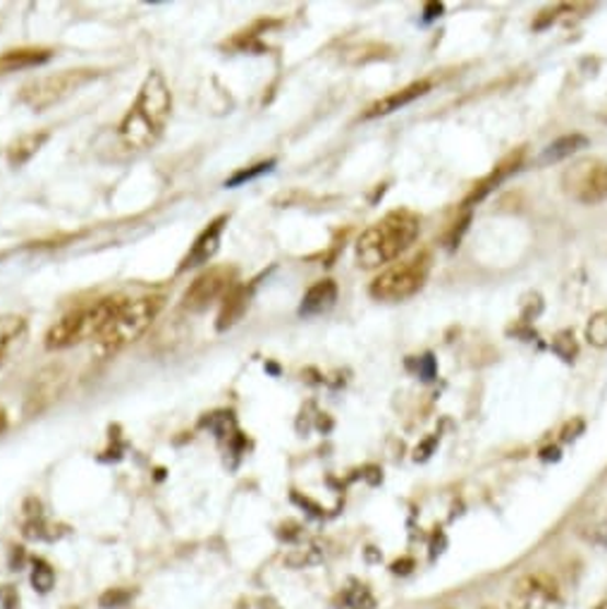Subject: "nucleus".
<instances>
[{"label": "nucleus", "instance_id": "1", "mask_svg": "<svg viewBox=\"0 0 607 609\" xmlns=\"http://www.w3.org/2000/svg\"><path fill=\"white\" fill-rule=\"evenodd\" d=\"M173 111V94L161 72H151L139 89V96L121 123V139L129 151L151 149L161 139Z\"/></svg>", "mask_w": 607, "mask_h": 609}, {"label": "nucleus", "instance_id": "2", "mask_svg": "<svg viewBox=\"0 0 607 609\" xmlns=\"http://www.w3.org/2000/svg\"><path fill=\"white\" fill-rule=\"evenodd\" d=\"M421 232V218L409 208L390 210L368 228L356 242V263L362 268H380L400 258L416 242Z\"/></svg>", "mask_w": 607, "mask_h": 609}, {"label": "nucleus", "instance_id": "3", "mask_svg": "<svg viewBox=\"0 0 607 609\" xmlns=\"http://www.w3.org/2000/svg\"><path fill=\"white\" fill-rule=\"evenodd\" d=\"M163 309V297H139V299H121L111 315L108 325L96 340L101 354H115L125 349L127 344L137 342Z\"/></svg>", "mask_w": 607, "mask_h": 609}, {"label": "nucleus", "instance_id": "4", "mask_svg": "<svg viewBox=\"0 0 607 609\" xmlns=\"http://www.w3.org/2000/svg\"><path fill=\"white\" fill-rule=\"evenodd\" d=\"M117 301H121V297L101 299L96 303H89V307L62 315L60 321L46 333V349L50 352L70 349L87 340H99L103 328L111 321Z\"/></svg>", "mask_w": 607, "mask_h": 609}, {"label": "nucleus", "instance_id": "5", "mask_svg": "<svg viewBox=\"0 0 607 609\" xmlns=\"http://www.w3.org/2000/svg\"><path fill=\"white\" fill-rule=\"evenodd\" d=\"M431 271V254L419 251L394 266L382 271L371 283V297L378 301H404L424 287Z\"/></svg>", "mask_w": 607, "mask_h": 609}, {"label": "nucleus", "instance_id": "6", "mask_svg": "<svg viewBox=\"0 0 607 609\" xmlns=\"http://www.w3.org/2000/svg\"><path fill=\"white\" fill-rule=\"evenodd\" d=\"M562 189L576 204L596 206L607 198V163L600 158H584L562 172Z\"/></svg>", "mask_w": 607, "mask_h": 609}, {"label": "nucleus", "instance_id": "7", "mask_svg": "<svg viewBox=\"0 0 607 609\" xmlns=\"http://www.w3.org/2000/svg\"><path fill=\"white\" fill-rule=\"evenodd\" d=\"M94 77V70H65L58 74L42 77L22 89V103H26L34 111H44L48 105L75 94L77 89H82Z\"/></svg>", "mask_w": 607, "mask_h": 609}, {"label": "nucleus", "instance_id": "8", "mask_svg": "<svg viewBox=\"0 0 607 609\" xmlns=\"http://www.w3.org/2000/svg\"><path fill=\"white\" fill-rule=\"evenodd\" d=\"M509 609H562V595L556 578L543 572L522 576L512 588Z\"/></svg>", "mask_w": 607, "mask_h": 609}, {"label": "nucleus", "instance_id": "9", "mask_svg": "<svg viewBox=\"0 0 607 609\" xmlns=\"http://www.w3.org/2000/svg\"><path fill=\"white\" fill-rule=\"evenodd\" d=\"M230 287H232V271L230 268H222V266L210 268V271H206V273L196 277L192 287L187 289V292H184L182 309L184 311H204L216 299L226 297Z\"/></svg>", "mask_w": 607, "mask_h": 609}, {"label": "nucleus", "instance_id": "10", "mask_svg": "<svg viewBox=\"0 0 607 609\" xmlns=\"http://www.w3.org/2000/svg\"><path fill=\"white\" fill-rule=\"evenodd\" d=\"M226 222H228V218H226V216H220V218H216L214 222H210L208 228H206L199 237H196V242L192 244L190 254L184 256V261H182L180 273H182V271H190V268L206 266V263L216 256V251H218V246H220L222 230H226Z\"/></svg>", "mask_w": 607, "mask_h": 609}, {"label": "nucleus", "instance_id": "11", "mask_svg": "<svg viewBox=\"0 0 607 609\" xmlns=\"http://www.w3.org/2000/svg\"><path fill=\"white\" fill-rule=\"evenodd\" d=\"M30 325L22 315H0V370L26 347Z\"/></svg>", "mask_w": 607, "mask_h": 609}, {"label": "nucleus", "instance_id": "12", "mask_svg": "<svg viewBox=\"0 0 607 609\" xmlns=\"http://www.w3.org/2000/svg\"><path fill=\"white\" fill-rule=\"evenodd\" d=\"M428 89H431V82H426V79H421V82H414V84H409V87H404L400 91H394V94H390V96L368 105L366 113H364V120H374V117L390 115L394 111H400V108H404V105H409L412 101L428 94Z\"/></svg>", "mask_w": 607, "mask_h": 609}, {"label": "nucleus", "instance_id": "13", "mask_svg": "<svg viewBox=\"0 0 607 609\" xmlns=\"http://www.w3.org/2000/svg\"><path fill=\"white\" fill-rule=\"evenodd\" d=\"M335 301H337V285L333 280H321L307 289V295L301 299L299 315L311 318V315L328 313L335 307Z\"/></svg>", "mask_w": 607, "mask_h": 609}, {"label": "nucleus", "instance_id": "14", "mask_svg": "<svg viewBox=\"0 0 607 609\" xmlns=\"http://www.w3.org/2000/svg\"><path fill=\"white\" fill-rule=\"evenodd\" d=\"M586 147H588V139L584 135H579V131H574V135H564L552 143H548L543 153L538 156V163L540 165H552V163L566 161V158H572L574 153H579Z\"/></svg>", "mask_w": 607, "mask_h": 609}, {"label": "nucleus", "instance_id": "15", "mask_svg": "<svg viewBox=\"0 0 607 609\" xmlns=\"http://www.w3.org/2000/svg\"><path fill=\"white\" fill-rule=\"evenodd\" d=\"M247 307H249V289L242 285H232L228 289V295L222 297V307L218 313V330L232 328L244 315Z\"/></svg>", "mask_w": 607, "mask_h": 609}, {"label": "nucleus", "instance_id": "16", "mask_svg": "<svg viewBox=\"0 0 607 609\" xmlns=\"http://www.w3.org/2000/svg\"><path fill=\"white\" fill-rule=\"evenodd\" d=\"M50 58L48 50H36V48H22V50H8L5 56H0V74L15 72L22 68H34Z\"/></svg>", "mask_w": 607, "mask_h": 609}, {"label": "nucleus", "instance_id": "17", "mask_svg": "<svg viewBox=\"0 0 607 609\" xmlns=\"http://www.w3.org/2000/svg\"><path fill=\"white\" fill-rule=\"evenodd\" d=\"M48 141V131H34V135H24L20 137L15 143H12L10 151H8V161L10 165H24L26 161H30L32 156L38 153V149L44 147V143Z\"/></svg>", "mask_w": 607, "mask_h": 609}, {"label": "nucleus", "instance_id": "18", "mask_svg": "<svg viewBox=\"0 0 607 609\" xmlns=\"http://www.w3.org/2000/svg\"><path fill=\"white\" fill-rule=\"evenodd\" d=\"M340 605H342L340 609H374L376 600L366 586H352L342 593Z\"/></svg>", "mask_w": 607, "mask_h": 609}, {"label": "nucleus", "instance_id": "19", "mask_svg": "<svg viewBox=\"0 0 607 609\" xmlns=\"http://www.w3.org/2000/svg\"><path fill=\"white\" fill-rule=\"evenodd\" d=\"M586 337L596 347H607V313H596L586 328Z\"/></svg>", "mask_w": 607, "mask_h": 609}, {"label": "nucleus", "instance_id": "20", "mask_svg": "<svg viewBox=\"0 0 607 609\" xmlns=\"http://www.w3.org/2000/svg\"><path fill=\"white\" fill-rule=\"evenodd\" d=\"M53 581H56V576H53L50 572V566L44 564V562H38L34 566V574H32V584L36 590H42V593H48L53 588Z\"/></svg>", "mask_w": 607, "mask_h": 609}, {"label": "nucleus", "instance_id": "21", "mask_svg": "<svg viewBox=\"0 0 607 609\" xmlns=\"http://www.w3.org/2000/svg\"><path fill=\"white\" fill-rule=\"evenodd\" d=\"M271 168H273V161L261 163V165H254V170H242V172H237V175H234L228 184H230V187H234V184L247 182V180H254L256 175H263V172H268Z\"/></svg>", "mask_w": 607, "mask_h": 609}, {"label": "nucleus", "instance_id": "22", "mask_svg": "<svg viewBox=\"0 0 607 609\" xmlns=\"http://www.w3.org/2000/svg\"><path fill=\"white\" fill-rule=\"evenodd\" d=\"M127 600H129V593H125V590H111V593L103 595L101 605L105 609H113V607H123Z\"/></svg>", "mask_w": 607, "mask_h": 609}, {"label": "nucleus", "instance_id": "23", "mask_svg": "<svg viewBox=\"0 0 607 609\" xmlns=\"http://www.w3.org/2000/svg\"><path fill=\"white\" fill-rule=\"evenodd\" d=\"M433 12H438V15H440V12H443V5H440V3H431V5H428V10H426V20H433V18H435Z\"/></svg>", "mask_w": 607, "mask_h": 609}, {"label": "nucleus", "instance_id": "24", "mask_svg": "<svg viewBox=\"0 0 607 609\" xmlns=\"http://www.w3.org/2000/svg\"><path fill=\"white\" fill-rule=\"evenodd\" d=\"M5 426H8V414H5V409L0 406V433L5 430Z\"/></svg>", "mask_w": 607, "mask_h": 609}, {"label": "nucleus", "instance_id": "25", "mask_svg": "<svg viewBox=\"0 0 607 609\" xmlns=\"http://www.w3.org/2000/svg\"><path fill=\"white\" fill-rule=\"evenodd\" d=\"M596 609H607V602H600Z\"/></svg>", "mask_w": 607, "mask_h": 609}]
</instances>
